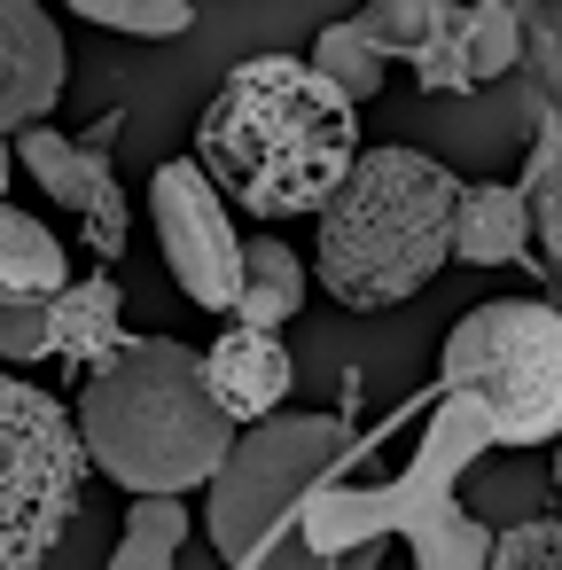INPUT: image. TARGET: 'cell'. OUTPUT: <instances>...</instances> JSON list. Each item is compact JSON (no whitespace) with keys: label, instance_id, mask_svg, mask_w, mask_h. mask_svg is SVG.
<instances>
[{"label":"cell","instance_id":"6da1fadb","mask_svg":"<svg viewBox=\"0 0 562 570\" xmlns=\"http://www.w3.org/2000/svg\"><path fill=\"white\" fill-rule=\"evenodd\" d=\"M359 157V110H344L305 56H250L219 79L204 126H196V173L219 188V204H243L250 219H297L321 212L328 188Z\"/></svg>","mask_w":562,"mask_h":570},{"label":"cell","instance_id":"7a4b0ae2","mask_svg":"<svg viewBox=\"0 0 562 570\" xmlns=\"http://www.w3.org/2000/svg\"><path fill=\"white\" fill-rule=\"evenodd\" d=\"M71 430L87 469H102L134 500H188L235 445V422L196 375V344L172 336H126L102 367H87Z\"/></svg>","mask_w":562,"mask_h":570},{"label":"cell","instance_id":"3957f363","mask_svg":"<svg viewBox=\"0 0 562 570\" xmlns=\"http://www.w3.org/2000/svg\"><path fill=\"white\" fill-rule=\"evenodd\" d=\"M453 204H461L453 165H437L422 149H359L352 173L321 204V235H313L321 289L352 313L406 305L445 266Z\"/></svg>","mask_w":562,"mask_h":570},{"label":"cell","instance_id":"277c9868","mask_svg":"<svg viewBox=\"0 0 562 570\" xmlns=\"http://www.w3.org/2000/svg\"><path fill=\"white\" fill-rule=\"evenodd\" d=\"M352 438L336 414H266L235 430L227 461L211 469V547L227 570H375V554H313L305 515L336 484Z\"/></svg>","mask_w":562,"mask_h":570},{"label":"cell","instance_id":"5b68a950","mask_svg":"<svg viewBox=\"0 0 562 570\" xmlns=\"http://www.w3.org/2000/svg\"><path fill=\"white\" fill-rule=\"evenodd\" d=\"M437 399L476 422L484 445H546L562 430V321L539 297L461 313L445 336Z\"/></svg>","mask_w":562,"mask_h":570},{"label":"cell","instance_id":"8992f818","mask_svg":"<svg viewBox=\"0 0 562 570\" xmlns=\"http://www.w3.org/2000/svg\"><path fill=\"white\" fill-rule=\"evenodd\" d=\"M476 445H484L476 422L437 399L430 438H422V461H414L406 484H391V492H344V484H328V492L313 500V515H305L313 554L344 562V554H375L383 531H406L414 570H484L492 539H484V523L453 500V476H461V461H469Z\"/></svg>","mask_w":562,"mask_h":570},{"label":"cell","instance_id":"52a82bcc","mask_svg":"<svg viewBox=\"0 0 562 570\" xmlns=\"http://www.w3.org/2000/svg\"><path fill=\"white\" fill-rule=\"evenodd\" d=\"M87 453L71 406L0 375V570H40L87 500Z\"/></svg>","mask_w":562,"mask_h":570},{"label":"cell","instance_id":"ba28073f","mask_svg":"<svg viewBox=\"0 0 562 570\" xmlns=\"http://www.w3.org/2000/svg\"><path fill=\"white\" fill-rule=\"evenodd\" d=\"M149 219H157V243H165L172 282H180L204 313H235L243 235H235V219H227L219 188L196 173V157L157 165V180H149Z\"/></svg>","mask_w":562,"mask_h":570},{"label":"cell","instance_id":"9c48e42d","mask_svg":"<svg viewBox=\"0 0 562 570\" xmlns=\"http://www.w3.org/2000/svg\"><path fill=\"white\" fill-rule=\"evenodd\" d=\"M110 141H118V118H102L87 141L56 134V126H32L17 134L9 165H24L87 235L95 258H126V188H118V165H110Z\"/></svg>","mask_w":562,"mask_h":570},{"label":"cell","instance_id":"30bf717a","mask_svg":"<svg viewBox=\"0 0 562 570\" xmlns=\"http://www.w3.org/2000/svg\"><path fill=\"white\" fill-rule=\"evenodd\" d=\"M515 63H523V9L515 0H469V9L437 0L430 40L414 48L406 71L422 95H476V87L507 79Z\"/></svg>","mask_w":562,"mask_h":570},{"label":"cell","instance_id":"8fae6325","mask_svg":"<svg viewBox=\"0 0 562 570\" xmlns=\"http://www.w3.org/2000/svg\"><path fill=\"white\" fill-rule=\"evenodd\" d=\"M63 79H71V56L56 17L32 0H0V141L48 126V110L63 102Z\"/></svg>","mask_w":562,"mask_h":570},{"label":"cell","instance_id":"7c38bea8","mask_svg":"<svg viewBox=\"0 0 562 570\" xmlns=\"http://www.w3.org/2000/svg\"><path fill=\"white\" fill-rule=\"evenodd\" d=\"M196 375H204L211 406H219L235 430L266 422V414L289 399V352H282V336H258V328H227L219 344H204V352H196Z\"/></svg>","mask_w":562,"mask_h":570},{"label":"cell","instance_id":"4fadbf2b","mask_svg":"<svg viewBox=\"0 0 562 570\" xmlns=\"http://www.w3.org/2000/svg\"><path fill=\"white\" fill-rule=\"evenodd\" d=\"M445 258H461V266H515V258H531L523 204H515V188H507V180H461Z\"/></svg>","mask_w":562,"mask_h":570},{"label":"cell","instance_id":"5bb4252c","mask_svg":"<svg viewBox=\"0 0 562 570\" xmlns=\"http://www.w3.org/2000/svg\"><path fill=\"white\" fill-rule=\"evenodd\" d=\"M118 344H126V328H118V282H102V274L63 282L56 305H48V360H63V367H102Z\"/></svg>","mask_w":562,"mask_h":570},{"label":"cell","instance_id":"9a60e30c","mask_svg":"<svg viewBox=\"0 0 562 570\" xmlns=\"http://www.w3.org/2000/svg\"><path fill=\"white\" fill-rule=\"evenodd\" d=\"M305 305V258L274 235H250L243 243V282H235V313L227 328H258V336H282V321Z\"/></svg>","mask_w":562,"mask_h":570},{"label":"cell","instance_id":"2e32d148","mask_svg":"<svg viewBox=\"0 0 562 570\" xmlns=\"http://www.w3.org/2000/svg\"><path fill=\"white\" fill-rule=\"evenodd\" d=\"M63 282H71V258H63L56 227L0 204V305H56Z\"/></svg>","mask_w":562,"mask_h":570},{"label":"cell","instance_id":"e0dca14e","mask_svg":"<svg viewBox=\"0 0 562 570\" xmlns=\"http://www.w3.org/2000/svg\"><path fill=\"white\" fill-rule=\"evenodd\" d=\"M515 204H523L531 266L554 274V258H562V126H554V118H539V134H531V157H523Z\"/></svg>","mask_w":562,"mask_h":570},{"label":"cell","instance_id":"ac0fdd59","mask_svg":"<svg viewBox=\"0 0 562 570\" xmlns=\"http://www.w3.org/2000/svg\"><path fill=\"white\" fill-rule=\"evenodd\" d=\"M305 71H313V79H321L344 110H359V102H375V95H383V63L367 56V40L352 32V17H344V24H328V32L313 40Z\"/></svg>","mask_w":562,"mask_h":570},{"label":"cell","instance_id":"d6986e66","mask_svg":"<svg viewBox=\"0 0 562 570\" xmlns=\"http://www.w3.org/2000/svg\"><path fill=\"white\" fill-rule=\"evenodd\" d=\"M180 539H188V508L180 500H134L110 570H172L180 562Z\"/></svg>","mask_w":562,"mask_h":570},{"label":"cell","instance_id":"ffe728a7","mask_svg":"<svg viewBox=\"0 0 562 570\" xmlns=\"http://www.w3.org/2000/svg\"><path fill=\"white\" fill-rule=\"evenodd\" d=\"M79 17L102 32H134V40H180L196 24L188 0H79Z\"/></svg>","mask_w":562,"mask_h":570},{"label":"cell","instance_id":"44dd1931","mask_svg":"<svg viewBox=\"0 0 562 570\" xmlns=\"http://www.w3.org/2000/svg\"><path fill=\"white\" fill-rule=\"evenodd\" d=\"M484 570H562V523L554 515H531V523L500 531L492 554H484Z\"/></svg>","mask_w":562,"mask_h":570},{"label":"cell","instance_id":"7402d4cb","mask_svg":"<svg viewBox=\"0 0 562 570\" xmlns=\"http://www.w3.org/2000/svg\"><path fill=\"white\" fill-rule=\"evenodd\" d=\"M0 360H48V305H0Z\"/></svg>","mask_w":562,"mask_h":570},{"label":"cell","instance_id":"603a6c76","mask_svg":"<svg viewBox=\"0 0 562 570\" xmlns=\"http://www.w3.org/2000/svg\"><path fill=\"white\" fill-rule=\"evenodd\" d=\"M9 173H17V165H9V141H0V204H9Z\"/></svg>","mask_w":562,"mask_h":570}]
</instances>
